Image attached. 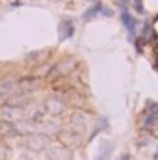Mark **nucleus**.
Masks as SVG:
<instances>
[{"instance_id": "1", "label": "nucleus", "mask_w": 158, "mask_h": 160, "mask_svg": "<svg viewBox=\"0 0 158 160\" xmlns=\"http://www.w3.org/2000/svg\"><path fill=\"white\" fill-rule=\"evenodd\" d=\"M75 30H77V28H75V21H73V19H69V17L62 19L60 24H58V39H60V43L71 39V38L75 36Z\"/></svg>"}, {"instance_id": "2", "label": "nucleus", "mask_w": 158, "mask_h": 160, "mask_svg": "<svg viewBox=\"0 0 158 160\" xmlns=\"http://www.w3.org/2000/svg\"><path fill=\"white\" fill-rule=\"evenodd\" d=\"M47 143H48V138L43 136V134H30L28 140H26V145L32 151H43L47 147Z\"/></svg>"}, {"instance_id": "3", "label": "nucleus", "mask_w": 158, "mask_h": 160, "mask_svg": "<svg viewBox=\"0 0 158 160\" xmlns=\"http://www.w3.org/2000/svg\"><path fill=\"white\" fill-rule=\"evenodd\" d=\"M48 157L52 160H71V149L65 145H50Z\"/></svg>"}, {"instance_id": "4", "label": "nucleus", "mask_w": 158, "mask_h": 160, "mask_svg": "<svg viewBox=\"0 0 158 160\" xmlns=\"http://www.w3.org/2000/svg\"><path fill=\"white\" fill-rule=\"evenodd\" d=\"M19 134H22V132L15 125V121L0 119V136H19Z\"/></svg>"}, {"instance_id": "5", "label": "nucleus", "mask_w": 158, "mask_h": 160, "mask_svg": "<svg viewBox=\"0 0 158 160\" xmlns=\"http://www.w3.org/2000/svg\"><path fill=\"white\" fill-rule=\"evenodd\" d=\"M119 19H121V22H123V26L128 30V34L134 36L136 26H138V21L134 19V15H130L128 11H121V13H119Z\"/></svg>"}, {"instance_id": "6", "label": "nucleus", "mask_w": 158, "mask_h": 160, "mask_svg": "<svg viewBox=\"0 0 158 160\" xmlns=\"http://www.w3.org/2000/svg\"><path fill=\"white\" fill-rule=\"evenodd\" d=\"M143 128L145 130H156L158 128V108L153 112H147V116L143 119Z\"/></svg>"}, {"instance_id": "7", "label": "nucleus", "mask_w": 158, "mask_h": 160, "mask_svg": "<svg viewBox=\"0 0 158 160\" xmlns=\"http://www.w3.org/2000/svg\"><path fill=\"white\" fill-rule=\"evenodd\" d=\"M112 153H114V142H110V140H106L102 145H101V151L97 153V157L95 160H110L112 157Z\"/></svg>"}, {"instance_id": "8", "label": "nucleus", "mask_w": 158, "mask_h": 160, "mask_svg": "<svg viewBox=\"0 0 158 160\" xmlns=\"http://www.w3.org/2000/svg\"><path fill=\"white\" fill-rule=\"evenodd\" d=\"M63 108H65V104H63L58 97H50V99L47 101V110L52 112V114H62Z\"/></svg>"}, {"instance_id": "9", "label": "nucleus", "mask_w": 158, "mask_h": 160, "mask_svg": "<svg viewBox=\"0 0 158 160\" xmlns=\"http://www.w3.org/2000/svg\"><path fill=\"white\" fill-rule=\"evenodd\" d=\"M102 8H104V6H102L101 2H97V4H93V6H91L89 9H86V11H84V15H82V19H84L86 22H87V21H91V19H95V17H97L99 13H102Z\"/></svg>"}, {"instance_id": "10", "label": "nucleus", "mask_w": 158, "mask_h": 160, "mask_svg": "<svg viewBox=\"0 0 158 160\" xmlns=\"http://www.w3.org/2000/svg\"><path fill=\"white\" fill-rule=\"evenodd\" d=\"M134 11H136L138 15H143V11H145V8H143V0H134Z\"/></svg>"}, {"instance_id": "11", "label": "nucleus", "mask_w": 158, "mask_h": 160, "mask_svg": "<svg viewBox=\"0 0 158 160\" xmlns=\"http://www.w3.org/2000/svg\"><path fill=\"white\" fill-rule=\"evenodd\" d=\"M6 157H7V147L0 142V160H6Z\"/></svg>"}, {"instance_id": "12", "label": "nucleus", "mask_w": 158, "mask_h": 160, "mask_svg": "<svg viewBox=\"0 0 158 160\" xmlns=\"http://www.w3.org/2000/svg\"><path fill=\"white\" fill-rule=\"evenodd\" d=\"M119 8H121V11H126V8H128V4H130V0H117Z\"/></svg>"}, {"instance_id": "13", "label": "nucleus", "mask_w": 158, "mask_h": 160, "mask_svg": "<svg viewBox=\"0 0 158 160\" xmlns=\"http://www.w3.org/2000/svg\"><path fill=\"white\" fill-rule=\"evenodd\" d=\"M101 15H104V17H108V19H110V17H114V11H112L110 8H106V6H104V8H102V13H101Z\"/></svg>"}, {"instance_id": "14", "label": "nucleus", "mask_w": 158, "mask_h": 160, "mask_svg": "<svg viewBox=\"0 0 158 160\" xmlns=\"http://www.w3.org/2000/svg\"><path fill=\"white\" fill-rule=\"evenodd\" d=\"M117 160H130V155H128V153H125V155H121Z\"/></svg>"}, {"instance_id": "15", "label": "nucleus", "mask_w": 158, "mask_h": 160, "mask_svg": "<svg viewBox=\"0 0 158 160\" xmlns=\"http://www.w3.org/2000/svg\"><path fill=\"white\" fill-rule=\"evenodd\" d=\"M91 2H95V4H97V0H91Z\"/></svg>"}]
</instances>
